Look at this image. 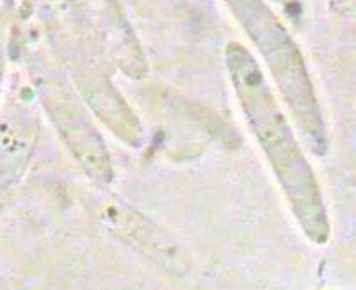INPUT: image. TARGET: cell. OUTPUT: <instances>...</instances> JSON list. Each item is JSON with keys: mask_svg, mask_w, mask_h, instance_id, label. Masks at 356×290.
Returning a JSON list of instances; mask_svg holds the SVG:
<instances>
[{"mask_svg": "<svg viewBox=\"0 0 356 290\" xmlns=\"http://www.w3.org/2000/svg\"><path fill=\"white\" fill-rule=\"evenodd\" d=\"M227 4L235 15V20L243 25L250 40L260 50L292 113L307 114L312 104H308L310 93L303 61L298 56L294 41L284 25L262 0H227Z\"/></svg>", "mask_w": 356, "mask_h": 290, "instance_id": "obj_1", "label": "cell"}]
</instances>
